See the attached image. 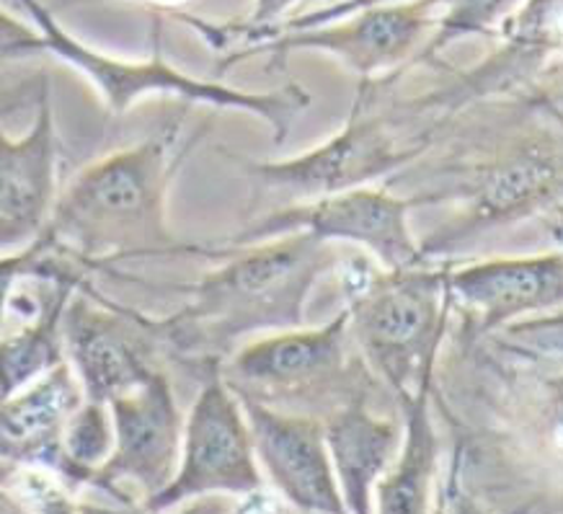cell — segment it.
I'll return each instance as SVG.
<instances>
[{"instance_id": "2e32d148", "label": "cell", "mask_w": 563, "mask_h": 514, "mask_svg": "<svg viewBox=\"0 0 563 514\" xmlns=\"http://www.w3.org/2000/svg\"><path fill=\"white\" fill-rule=\"evenodd\" d=\"M323 429L346 512L375 514V489L401 452L404 429L369 412L367 396L331 408Z\"/></svg>"}, {"instance_id": "ba28073f", "label": "cell", "mask_w": 563, "mask_h": 514, "mask_svg": "<svg viewBox=\"0 0 563 514\" xmlns=\"http://www.w3.org/2000/svg\"><path fill=\"white\" fill-rule=\"evenodd\" d=\"M262 486L246 414L222 372L212 368L184 427L179 471L158 496L143 502V514H166L212 494L256 496Z\"/></svg>"}, {"instance_id": "8fae6325", "label": "cell", "mask_w": 563, "mask_h": 514, "mask_svg": "<svg viewBox=\"0 0 563 514\" xmlns=\"http://www.w3.org/2000/svg\"><path fill=\"white\" fill-rule=\"evenodd\" d=\"M153 324L114 308L93 295H73L65 310L63 337L70 368L84 385L86 398L109 406L124 393L140 389L155 372Z\"/></svg>"}, {"instance_id": "ffe728a7", "label": "cell", "mask_w": 563, "mask_h": 514, "mask_svg": "<svg viewBox=\"0 0 563 514\" xmlns=\"http://www.w3.org/2000/svg\"><path fill=\"white\" fill-rule=\"evenodd\" d=\"M114 450V422L109 406L86 404L73 416L63 435V456L57 473L70 481H91V475L111 458Z\"/></svg>"}, {"instance_id": "4fadbf2b", "label": "cell", "mask_w": 563, "mask_h": 514, "mask_svg": "<svg viewBox=\"0 0 563 514\" xmlns=\"http://www.w3.org/2000/svg\"><path fill=\"white\" fill-rule=\"evenodd\" d=\"M434 11V3L357 6L350 19L274 36L254 50L233 55L228 65H233L239 57L254 55V52H269L274 59H282L292 50H318L336 57L365 84V80H377V76L401 65L419 47L421 36L437 24L432 17Z\"/></svg>"}, {"instance_id": "8992f818", "label": "cell", "mask_w": 563, "mask_h": 514, "mask_svg": "<svg viewBox=\"0 0 563 514\" xmlns=\"http://www.w3.org/2000/svg\"><path fill=\"white\" fill-rule=\"evenodd\" d=\"M429 143V132H401L388 119L367 114L357 99L344 130L313 151L290 161H243L241 166L258 189L290 207L362 189L421 158Z\"/></svg>"}, {"instance_id": "44dd1931", "label": "cell", "mask_w": 563, "mask_h": 514, "mask_svg": "<svg viewBox=\"0 0 563 514\" xmlns=\"http://www.w3.org/2000/svg\"><path fill=\"white\" fill-rule=\"evenodd\" d=\"M5 494L16 499L26 514H78L68 494L57 486L52 475H44V471L26 468V471L13 473Z\"/></svg>"}, {"instance_id": "277c9868", "label": "cell", "mask_w": 563, "mask_h": 514, "mask_svg": "<svg viewBox=\"0 0 563 514\" xmlns=\"http://www.w3.org/2000/svg\"><path fill=\"white\" fill-rule=\"evenodd\" d=\"M450 266H411L401 272L354 274L350 293V337L360 360L411 401L434 375L448 324Z\"/></svg>"}, {"instance_id": "6da1fadb", "label": "cell", "mask_w": 563, "mask_h": 514, "mask_svg": "<svg viewBox=\"0 0 563 514\" xmlns=\"http://www.w3.org/2000/svg\"><path fill=\"white\" fill-rule=\"evenodd\" d=\"M218 253L231 259L187 287L191 297L179 313L153 324L155 337L176 352L210 362L258 331L302 329L316 282L342 266V249L310 233Z\"/></svg>"}, {"instance_id": "9c48e42d", "label": "cell", "mask_w": 563, "mask_h": 514, "mask_svg": "<svg viewBox=\"0 0 563 514\" xmlns=\"http://www.w3.org/2000/svg\"><path fill=\"white\" fill-rule=\"evenodd\" d=\"M350 313L346 308L321 329H292L272 333L241 347L222 372L231 391L272 406V401H298L331 396L333 391L352 389L354 370L367 368L350 357Z\"/></svg>"}, {"instance_id": "5bb4252c", "label": "cell", "mask_w": 563, "mask_h": 514, "mask_svg": "<svg viewBox=\"0 0 563 514\" xmlns=\"http://www.w3.org/2000/svg\"><path fill=\"white\" fill-rule=\"evenodd\" d=\"M450 303L463 305L488 333L530 313L563 308V253L486 259L448 274Z\"/></svg>"}, {"instance_id": "52a82bcc", "label": "cell", "mask_w": 563, "mask_h": 514, "mask_svg": "<svg viewBox=\"0 0 563 514\" xmlns=\"http://www.w3.org/2000/svg\"><path fill=\"white\" fill-rule=\"evenodd\" d=\"M427 203H432L427 195L396 197L375 186H362L313 203L277 207L233 236L228 249H243L292 233H310L318 241L333 245H362L375 253L377 262L390 272L411 270L427 264V259L421 253V243L411 233L409 215L413 207Z\"/></svg>"}, {"instance_id": "7a4b0ae2", "label": "cell", "mask_w": 563, "mask_h": 514, "mask_svg": "<svg viewBox=\"0 0 563 514\" xmlns=\"http://www.w3.org/2000/svg\"><path fill=\"white\" fill-rule=\"evenodd\" d=\"M181 122L135 147L86 166L57 197L44 238L80 266L140 256L195 253L166 222V195L197 138L181 140Z\"/></svg>"}, {"instance_id": "484cf974", "label": "cell", "mask_w": 563, "mask_h": 514, "mask_svg": "<svg viewBox=\"0 0 563 514\" xmlns=\"http://www.w3.org/2000/svg\"><path fill=\"white\" fill-rule=\"evenodd\" d=\"M515 329L522 331H538V329H563V310L553 313V316H543V318H532L525 320V324L515 326Z\"/></svg>"}, {"instance_id": "e0dca14e", "label": "cell", "mask_w": 563, "mask_h": 514, "mask_svg": "<svg viewBox=\"0 0 563 514\" xmlns=\"http://www.w3.org/2000/svg\"><path fill=\"white\" fill-rule=\"evenodd\" d=\"M84 404L86 391L70 362L57 364L24 391L3 398V408H0L3 458L13 466L42 463L57 471L63 456V435Z\"/></svg>"}, {"instance_id": "7c38bea8", "label": "cell", "mask_w": 563, "mask_h": 514, "mask_svg": "<svg viewBox=\"0 0 563 514\" xmlns=\"http://www.w3.org/2000/svg\"><path fill=\"white\" fill-rule=\"evenodd\" d=\"M246 414L262 473L300 514H350L333 473L323 419L266 406L233 391Z\"/></svg>"}, {"instance_id": "83f0119b", "label": "cell", "mask_w": 563, "mask_h": 514, "mask_svg": "<svg viewBox=\"0 0 563 514\" xmlns=\"http://www.w3.org/2000/svg\"><path fill=\"white\" fill-rule=\"evenodd\" d=\"M210 510H207V506H195V510H187V512H181V514H207Z\"/></svg>"}, {"instance_id": "5b68a950", "label": "cell", "mask_w": 563, "mask_h": 514, "mask_svg": "<svg viewBox=\"0 0 563 514\" xmlns=\"http://www.w3.org/2000/svg\"><path fill=\"white\" fill-rule=\"evenodd\" d=\"M461 212L421 241L424 259L455 251L486 230L509 226L563 205V135L532 130L504 140L496 151L465 171Z\"/></svg>"}, {"instance_id": "30bf717a", "label": "cell", "mask_w": 563, "mask_h": 514, "mask_svg": "<svg viewBox=\"0 0 563 514\" xmlns=\"http://www.w3.org/2000/svg\"><path fill=\"white\" fill-rule=\"evenodd\" d=\"M109 412L114 422V450L88 483L107 491L132 483L145 502L158 496L179 471L187 427L172 383L158 370L145 385L111 401Z\"/></svg>"}, {"instance_id": "7402d4cb", "label": "cell", "mask_w": 563, "mask_h": 514, "mask_svg": "<svg viewBox=\"0 0 563 514\" xmlns=\"http://www.w3.org/2000/svg\"><path fill=\"white\" fill-rule=\"evenodd\" d=\"M517 6L512 3H457L450 6V13L440 21V34L432 42V50L440 47V44H448L457 40L461 34H481L488 32V26L496 24V21L507 19L509 11H515Z\"/></svg>"}, {"instance_id": "4316f807", "label": "cell", "mask_w": 563, "mask_h": 514, "mask_svg": "<svg viewBox=\"0 0 563 514\" xmlns=\"http://www.w3.org/2000/svg\"><path fill=\"white\" fill-rule=\"evenodd\" d=\"M432 514H450V512H448V504H444V502H442V499H437V502H434V510H432Z\"/></svg>"}, {"instance_id": "3957f363", "label": "cell", "mask_w": 563, "mask_h": 514, "mask_svg": "<svg viewBox=\"0 0 563 514\" xmlns=\"http://www.w3.org/2000/svg\"><path fill=\"white\" fill-rule=\"evenodd\" d=\"M40 29V36L3 32V55L24 57L29 52H47L60 57L63 63L78 68L91 84L99 88L109 114H124L140 96L161 94L174 96L184 103H207L214 109H239L264 119L272 127V135L277 143L287 138L295 119L310 107V94L300 84H285L277 91H241L218 80L191 78L187 73L172 68L161 57V34L155 29L153 55L145 63H128V59L101 55L88 50L76 36H70L57 24L55 17L40 3L21 6Z\"/></svg>"}, {"instance_id": "d6986e66", "label": "cell", "mask_w": 563, "mask_h": 514, "mask_svg": "<svg viewBox=\"0 0 563 514\" xmlns=\"http://www.w3.org/2000/svg\"><path fill=\"white\" fill-rule=\"evenodd\" d=\"M80 285L65 287L60 295L47 305L42 316L26 320L16 331L3 337V398L24 391L44 372L55 370L57 364L68 362L65 354L63 320L65 310L78 293Z\"/></svg>"}, {"instance_id": "d4e9b609", "label": "cell", "mask_w": 563, "mask_h": 514, "mask_svg": "<svg viewBox=\"0 0 563 514\" xmlns=\"http://www.w3.org/2000/svg\"><path fill=\"white\" fill-rule=\"evenodd\" d=\"M545 230L548 236H551V241L559 245V251L563 253V205L545 212Z\"/></svg>"}, {"instance_id": "603a6c76", "label": "cell", "mask_w": 563, "mask_h": 514, "mask_svg": "<svg viewBox=\"0 0 563 514\" xmlns=\"http://www.w3.org/2000/svg\"><path fill=\"white\" fill-rule=\"evenodd\" d=\"M536 437L543 452L563 466V372L545 383L536 419Z\"/></svg>"}, {"instance_id": "ac0fdd59", "label": "cell", "mask_w": 563, "mask_h": 514, "mask_svg": "<svg viewBox=\"0 0 563 514\" xmlns=\"http://www.w3.org/2000/svg\"><path fill=\"white\" fill-rule=\"evenodd\" d=\"M432 380L421 385L411 401H406L404 445L388 473L375 489V514H432V489L440 460L432 406H429Z\"/></svg>"}, {"instance_id": "cb8c5ba5", "label": "cell", "mask_w": 563, "mask_h": 514, "mask_svg": "<svg viewBox=\"0 0 563 514\" xmlns=\"http://www.w3.org/2000/svg\"><path fill=\"white\" fill-rule=\"evenodd\" d=\"M444 504H448V512L450 514H488L484 506L473 502V499L457 494V491H453V494H448V499H444Z\"/></svg>"}, {"instance_id": "9a60e30c", "label": "cell", "mask_w": 563, "mask_h": 514, "mask_svg": "<svg viewBox=\"0 0 563 514\" xmlns=\"http://www.w3.org/2000/svg\"><path fill=\"white\" fill-rule=\"evenodd\" d=\"M57 205V135L47 86L40 111L21 140L0 143V243L24 251L49 226Z\"/></svg>"}]
</instances>
